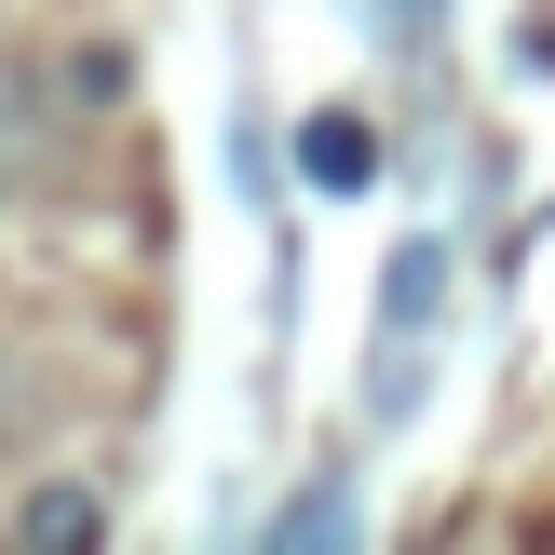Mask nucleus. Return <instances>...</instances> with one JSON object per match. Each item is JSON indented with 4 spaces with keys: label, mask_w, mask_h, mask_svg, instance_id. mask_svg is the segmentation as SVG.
I'll use <instances>...</instances> for the list:
<instances>
[{
    "label": "nucleus",
    "mask_w": 555,
    "mask_h": 555,
    "mask_svg": "<svg viewBox=\"0 0 555 555\" xmlns=\"http://www.w3.org/2000/svg\"><path fill=\"white\" fill-rule=\"evenodd\" d=\"M298 163H312V190H366V177H379L366 108H312V122H298Z\"/></svg>",
    "instance_id": "f257e3e1"
},
{
    "label": "nucleus",
    "mask_w": 555,
    "mask_h": 555,
    "mask_svg": "<svg viewBox=\"0 0 555 555\" xmlns=\"http://www.w3.org/2000/svg\"><path fill=\"white\" fill-rule=\"evenodd\" d=\"M434 298H448V244H406V258H393V339H421Z\"/></svg>",
    "instance_id": "f03ea898"
},
{
    "label": "nucleus",
    "mask_w": 555,
    "mask_h": 555,
    "mask_svg": "<svg viewBox=\"0 0 555 555\" xmlns=\"http://www.w3.org/2000/svg\"><path fill=\"white\" fill-rule=\"evenodd\" d=\"M271 542H352V502H339V488H312V502L271 515Z\"/></svg>",
    "instance_id": "7ed1b4c3"
},
{
    "label": "nucleus",
    "mask_w": 555,
    "mask_h": 555,
    "mask_svg": "<svg viewBox=\"0 0 555 555\" xmlns=\"http://www.w3.org/2000/svg\"><path fill=\"white\" fill-rule=\"evenodd\" d=\"M27 542H95V502H27Z\"/></svg>",
    "instance_id": "20e7f679"
},
{
    "label": "nucleus",
    "mask_w": 555,
    "mask_h": 555,
    "mask_svg": "<svg viewBox=\"0 0 555 555\" xmlns=\"http://www.w3.org/2000/svg\"><path fill=\"white\" fill-rule=\"evenodd\" d=\"M379 27H393V41H434V27H448V0H366Z\"/></svg>",
    "instance_id": "39448f33"
}]
</instances>
